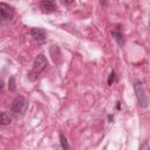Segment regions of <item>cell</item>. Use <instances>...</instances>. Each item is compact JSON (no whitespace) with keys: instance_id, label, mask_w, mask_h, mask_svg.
<instances>
[{"instance_id":"8fae6325","label":"cell","mask_w":150,"mask_h":150,"mask_svg":"<svg viewBox=\"0 0 150 150\" xmlns=\"http://www.w3.org/2000/svg\"><path fill=\"white\" fill-rule=\"evenodd\" d=\"M116 81V75H115V71L112 70L111 73H110V75H109V79H108V84L109 86H111L114 82Z\"/></svg>"},{"instance_id":"7a4b0ae2","label":"cell","mask_w":150,"mask_h":150,"mask_svg":"<svg viewBox=\"0 0 150 150\" xmlns=\"http://www.w3.org/2000/svg\"><path fill=\"white\" fill-rule=\"evenodd\" d=\"M27 108H28V101L23 96L19 95L13 100L12 107H11V111L15 116H22L26 112Z\"/></svg>"},{"instance_id":"9c48e42d","label":"cell","mask_w":150,"mask_h":150,"mask_svg":"<svg viewBox=\"0 0 150 150\" xmlns=\"http://www.w3.org/2000/svg\"><path fill=\"white\" fill-rule=\"evenodd\" d=\"M60 143H61V146H62V149L63 150H69V144H68V141H67V138L64 137V135L62 134V132H60Z\"/></svg>"},{"instance_id":"ba28073f","label":"cell","mask_w":150,"mask_h":150,"mask_svg":"<svg viewBox=\"0 0 150 150\" xmlns=\"http://www.w3.org/2000/svg\"><path fill=\"white\" fill-rule=\"evenodd\" d=\"M11 122H12L11 116L6 111H0V124L6 125V124H9Z\"/></svg>"},{"instance_id":"30bf717a","label":"cell","mask_w":150,"mask_h":150,"mask_svg":"<svg viewBox=\"0 0 150 150\" xmlns=\"http://www.w3.org/2000/svg\"><path fill=\"white\" fill-rule=\"evenodd\" d=\"M8 88H9V90H12V91L15 90V77H14V76H11L9 82H8Z\"/></svg>"},{"instance_id":"52a82bcc","label":"cell","mask_w":150,"mask_h":150,"mask_svg":"<svg viewBox=\"0 0 150 150\" xmlns=\"http://www.w3.org/2000/svg\"><path fill=\"white\" fill-rule=\"evenodd\" d=\"M112 38L116 40V42L120 45V46H122L123 43H124V39H123V35H122V32H121V29H120V27H117L115 30H112Z\"/></svg>"},{"instance_id":"6da1fadb","label":"cell","mask_w":150,"mask_h":150,"mask_svg":"<svg viewBox=\"0 0 150 150\" xmlns=\"http://www.w3.org/2000/svg\"><path fill=\"white\" fill-rule=\"evenodd\" d=\"M47 66H48V61H47V57L43 55V54H40V55H38L36 57H35V60H34V63H33V68H32V70L29 71V74H28V77H29V80H32V81H34V80H36L38 79V76L47 68Z\"/></svg>"},{"instance_id":"9a60e30c","label":"cell","mask_w":150,"mask_h":150,"mask_svg":"<svg viewBox=\"0 0 150 150\" xmlns=\"http://www.w3.org/2000/svg\"><path fill=\"white\" fill-rule=\"evenodd\" d=\"M120 107H121V105H120V102H117V104H116V108H117V109H120Z\"/></svg>"},{"instance_id":"5b68a950","label":"cell","mask_w":150,"mask_h":150,"mask_svg":"<svg viewBox=\"0 0 150 150\" xmlns=\"http://www.w3.org/2000/svg\"><path fill=\"white\" fill-rule=\"evenodd\" d=\"M30 35L33 38L34 41L38 42H45L47 39V32L43 28H39V27H34L30 29Z\"/></svg>"},{"instance_id":"5bb4252c","label":"cell","mask_w":150,"mask_h":150,"mask_svg":"<svg viewBox=\"0 0 150 150\" xmlns=\"http://www.w3.org/2000/svg\"><path fill=\"white\" fill-rule=\"evenodd\" d=\"M112 118H114V117H112L111 115H109V116H108V120H109V122H111V120H112Z\"/></svg>"},{"instance_id":"277c9868","label":"cell","mask_w":150,"mask_h":150,"mask_svg":"<svg viewBox=\"0 0 150 150\" xmlns=\"http://www.w3.org/2000/svg\"><path fill=\"white\" fill-rule=\"evenodd\" d=\"M0 16L4 20H12L14 16V8L5 2H0Z\"/></svg>"},{"instance_id":"7c38bea8","label":"cell","mask_w":150,"mask_h":150,"mask_svg":"<svg viewBox=\"0 0 150 150\" xmlns=\"http://www.w3.org/2000/svg\"><path fill=\"white\" fill-rule=\"evenodd\" d=\"M139 150H150L149 142H148V141H144V142H143V144L139 146Z\"/></svg>"},{"instance_id":"3957f363","label":"cell","mask_w":150,"mask_h":150,"mask_svg":"<svg viewBox=\"0 0 150 150\" xmlns=\"http://www.w3.org/2000/svg\"><path fill=\"white\" fill-rule=\"evenodd\" d=\"M134 89H135L136 97H137V102H138L139 107H142V108H148V105H149V100H148V96H146V94H145V89H144L143 82L139 81V80L135 81V83H134Z\"/></svg>"},{"instance_id":"8992f818","label":"cell","mask_w":150,"mask_h":150,"mask_svg":"<svg viewBox=\"0 0 150 150\" xmlns=\"http://www.w3.org/2000/svg\"><path fill=\"white\" fill-rule=\"evenodd\" d=\"M40 8L42 9L43 13H50L55 11V2L50 0H45L40 2Z\"/></svg>"},{"instance_id":"4fadbf2b","label":"cell","mask_w":150,"mask_h":150,"mask_svg":"<svg viewBox=\"0 0 150 150\" xmlns=\"http://www.w3.org/2000/svg\"><path fill=\"white\" fill-rule=\"evenodd\" d=\"M2 87H4V82H2V80L0 79V89H2Z\"/></svg>"}]
</instances>
